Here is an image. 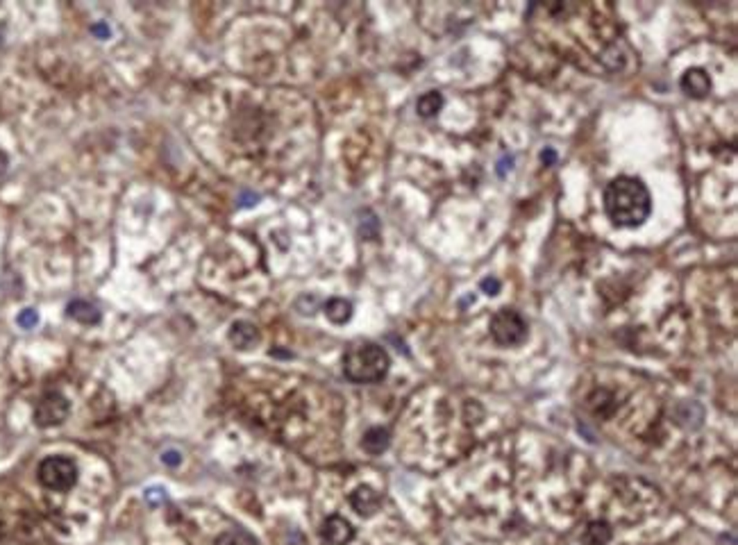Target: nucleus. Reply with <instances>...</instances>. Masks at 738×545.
Instances as JSON below:
<instances>
[{
  "instance_id": "nucleus-23",
  "label": "nucleus",
  "mask_w": 738,
  "mask_h": 545,
  "mask_svg": "<svg viewBox=\"0 0 738 545\" xmlns=\"http://www.w3.org/2000/svg\"><path fill=\"white\" fill-rule=\"evenodd\" d=\"M93 32H96L98 36H105V39L109 36V28L105 26V23H98V26H93Z\"/></svg>"
},
{
  "instance_id": "nucleus-10",
  "label": "nucleus",
  "mask_w": 738,
  "mask_h": 545,
  "mask_svg": "<svg viewBox=\"0 0 738 545\" xmlns=\"http://www.w3.org/2000/svg\"><path fill=\"white\" fill-rule=\"evenodd\" d=\"M391 443V434L384 427H371L362 439V448L368 454H382Z\"/></svg>"
},
{
  "instance_id": "nucleus-15",
  "label": "nucleus",
  "mask_w": 738,
  "mask_h": 545,
  "mask_svg": "<svg viewBox=\"0 0 738 545\" xmlns=\"http://www.w3.org/2000/svg\"><path fill=\"white\" fill-rule=\"evenodd\" d=\"M216 545H257V541L243 529H230L216 539Z\"/></svg>"
},
{
  "instance_id": "nucleus-3",
  "label": "nucleus",
  "mask_w": 738,
  "mask_h": 545,
  "mask_svg": "<svg viewBox=\"0 0 738 545\" xmlns=\"http://www.w3.org/2000/svg\"><path fill=\"white\" fill-rule=\"evenodd\" d=\"M39 482L48 491L64 493L71 491L78 482V466L68 457H48L39 464Z\"/></svg>"
},
{
  "instance_id": "nucleus-12",
  "label": "nucleus",
  "mask_w": 738,
  "mask_h": 545,
  "mask_svg": "<svg viewBox=\"0 0 738 545\" xmlns=\"http://www.w3.org/2000/svg\"><path fill=\"white\" fill-rule=\"evenodd\" d=\"M325 316L337 325L348 323V320L352 318V302L346 298H332L325 302Z\"/></svg>"
},
{
  "instance_id": "nucleus-19",
  "label": "nucleus",
  "mask_w": 738,
  "mask_h": 545,
  "mask_svg": "<svg viewBox=\"0 0 738 545\" xmlns=\"http://www.w3.org/2000/svg\"><path fill=\"white\" fill-rule=\"evenodd\" d=\"M162 462H164L166 466H178V464L182 462V454H180L178 450H166V452L162 454Z\"/></svg>"
},
{
  "instance_id": "nucleus-24",
  "label": "nucleus",
  "mask_w": 738,
  "mask_h": 545,
  "mask_svg": "<svg viewBox=\"0 0 738 545\" xmlns=\"http://www.w3.org/2000/svg\"><path fill=\"white\" fill-rule=\"evenodd\" d=\"M511 164H513V157H504L502 164H500V175H504V173H507V168L511 170Z\"/></svg>"
},
{
  "instance_id": "nucleus-18",
  "label": "nucleus",
  "mask_w": 738,
  "mask_h": 545,
  "mask_svg": "<svg viewBox=\"0 0 738 545\" xmlns=\"http://www.w3.org/2000/svg\"><path fill=\"white\" fill-rule=\"evenodd\" d=\"M482 291H484L486 295H496V293L500 291V282H498L496 277H486V280H482Z\"/></svg>"
},
{
  "instance_id": "nucleus-13",
  "label": "nucleus",
  "mask_w": 738,
  "mask_h": 545,
  "mask_svg": "<svg viewBox=\"0 0 738 545\" xmlns=\"http://www.w3.org/2000/svg\"><path fill=\"white\" fill-rule=\"evenodd\" d=\"M441 107H443V96L439 91H427V93H423L421 98H418V103H416V111L423 118H429V116L439 114Z\"/></svg>"
},
{
  "instance_id": "nucleus-2",
  "label": "nucleus",
  "mask_w": 738,
  "mask_h": 545,
  "mask_svg": "<svg viewBox=\"0 0 738 545\" xmlns=\"http://www.w3.org/2000/svg\"><path fill=\"white\" fill-rule=\"evenodd\" d=\"M391 359L382 345L362 343L343 355V373L354 384H373L389 373Z\"/></svg>"
},
{
  "instance_id": "nucleus-22",
  "label": "nucleus",
  "mask_w": 738,
  "mask_h": 545,
  "mask_svg": "<svg viewBox=\"0 0 738 545\" xmlns=\"http://www.w3.org/2000/svg\"><path fill=\"white\" fill-rule=\"evenodd\" d=\"M540 159H543L545 164H555V159H557V153L552 151V148H548V151H543V155H540Z\"/></svg>"
},
{
  "instance_id": "nucleus-20",
  "label": "nucleus",
  "mask_w": 738,
  "mask_h": 545,
  "mask_svg": "<svg viewBox=\"0 0 738 545\" xmlns=\"http://www.w3.org/2000/svg\"><path fill=\"white\" fill-rule=\"evenodd\" d=\"M145 498L150 500V502H164L166 500V491L159 487V489H148L145 491Z\"/></svg>"
},
{
  "instance_id": "nucleus-6",
  "label": "nucleus",
  "mask_w": 738,
  "mask_h": 545,
  "mask_svg": "<svg viewBox=\"0 0 738 545\" xmlns=\"http://www.w3.org/2000/svg\"><path fill=\"white\" fill-rule=\"evenodd\" d=\"M321 534H323L327 545H348L354 539V529H352V525L348 523L346 518L329 516L323 523Z\"/></svg>"
},
{
  "instance_id": "nucleus-21",
  "label": "nucleus",
  "mask_w": 738,
  "mask_h": 545,
  "mask_svg": "<svg viewBox=\"0 0 738 545\" xmlns=\"http://www.w3.org/2000/svg\"><path fill=\"white\" fill-rule=\"evenodd\" d=\"M257 200H260V195H257V193L243 191L241 198H239V207H252V205H257Z\"/></svg>"
},
{
  "instance_id": "nucleus-16",
  "label": "nucleus",
  "mask_w": 738,
  "mask_h": 545,
  "mask_svg": "<svg viewBox=\"0 0 738 545\" xmlns=\"http://www.w3.org/2000/svg\"><path fill=\"white\" fill-rule=\"evenodd\" d=\"M377 232H379L377 216L373 212H362V220H359V234H362V237L368 239V241H373L377 237Z\"/></svg>"
},
{
  "instance_id": "nucleus-7",
  "label": "nucleus",
  "mask_w": 738,
  "mask_h": 545,
  "mask_svg": "<svg viewBox=\"0 0 738 545\" xmlns=\"http://www.w3.org/2000/svg\"><path fill=\"white\" fill-rule=\"evenodd\" d=\"M682 91L691 98H707L711 91V80L702 68H688L682 76Z\"/></svg>"
},
{
  "instance_id": "nucleus-14",
  "label": "nucleus",
  "mask_w": 738,
  "mask_h": 545,
  "mask_svg": "<svg viewBox=\"0 0 738 545\" xmlns=\"http://www.w3.org/2000/svg\"><path fill=\"white\" fill-rule=\"evenodd\" d=\"M609 541H611V529L607 523H590L588 529L584 531L586 545H607Z\"/></svg>"
},
{
  "instance_id": "nucleus-17",
  "label": "nucleus",
  "mask_w": 738,
  "mask_h": 545,
  "mask_svg": "<svg viewBox=\"0 0 738 545\" xmlns=\"http://www.w3.org/2000/svg\"><path fill=\"white\" fill-rule=\"evenodd\" d=\"M36 323H39V316H36L34 309H23V312L19 314V325L23 330H32Z\"/></svg>"
},
{
  "instance_id": "nucleus-9",
  "label": "nucleus",
  "mask_w": 738,
  "mask_h": 545,
  "mask_svg": "<svg viewBox=\"0 0 738 545\" xmlns=\"http://www.w3.org/2000/svg\"><path fill=\"white\" fill-rule=\"evenodd\" d=\"M350 504L354 506V511H359L362 516H373L379 504H382V498L379 493H375L371 487H359L350 493Z\"/></svg>"
},
{
  "instance_id": "nucleus-4",
  "label": "nucleus",
  "mask_w": 738,
  "mask_h": 545,
  "mask_svg": "<svg viewBox=\"0 0 738 545\" xmlns=\"http://www.w3.org/2000/svg\"><path fill=\"white\" fill-rule=\"evenodd\" d=\"M491 334L498 345H518L527 339V323L513 309H500L491 318Z\"/></svg>"
},
{
  "instance_id": "nucleus-1",
  "label": "nucleus",
  "mask_w": 738,
  "mask_h": 545,
  "mask_svg": "<svg viewBox=\"0 0 738 545\" xmlns=\"http://www.w3.org/2000/svg\"><path fill=\"white\" fill-rule=\"evenodd\" d=\"M605 212L618 228H638L652 212V198L647 187L636 178L622 175L607 184Z\"/></svg>"
},
{
  "instance_id": "nucleus-11",
  "label": "nucleus",
  "mask_w": 738,
  "mask_h": 545,
  "mask_svg": "<svg viewBox=\"0 0 738 545\" xmlns=\"http://www.w3.org/2000/svg\"><path fill=\"white\" fill-rule=\"evenodd\" d=\"M66 314L71 318H76L78 323H84V325H96L98 320H101V312L87 300H73L68 307H66Z\"/></svg>"
},
{
  "instance_id": "nucleus-5",
  "label": "nucleus",
  "mask_w": 738,
  "mask_h": 545,
  "mask_svg": "<svg viewBox=\"0 0 738 545\" xmlns=\"http://www.w3.org/2000/svg\"><path fill=\"white\" fill-rule=\"evenodd\" d=\"M68 400L59 391H48L43 398L36 402L34 409V423L39 427H55L61 425L68 416Z\"/></svg>"
},
{
  "instance_id": "nucleus-8",
  "label": "nucleus",
  "mask_w": 738,
  "mask_h": 545,
  "mask_svg": "<svg viewBox=\"0 0 738 545\" xmlns=\"http://www.w3.org/2000/svg\"><path fill=\"white\" fill-rule=\"evenodd\" d=\"M230 343L239 350H250L260 343V332L248 320H239L230 330Z\"/></svg>"
}]
</instances>
